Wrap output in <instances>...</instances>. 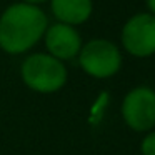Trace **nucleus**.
<instances>
[{
  "label": "nucleus",
  "instance_id": "nucleus-1",
  "mask_svg": "<svg viewBox=\"0 0 155 155\" xmlns=\"http://www.w3.org/2000/svg\"><path fill=\"white\" fill-rule=\"evenodd\" d=\"M48 17L38 5L25 2L10 4L0 14V50L8 55H24L44 38Z\"/></svg>",
  "mask_w": 155,
  "mask_h": 155
},
{
  "label": "nucleus",
  "instance_id": "nucleus-2",
  "mask_svg": "<svg viewBox=\"0 0 155 155\" xmlns=\"http://www.w3.org/2000/svg\"><path fill=\"white\" fill-rule=\"evenodd\" d=\"M20 77L27 88L42 95L57 94L68 80V70L64 62L47 52H35L20 64Z\"/></svg>",
  "mask_w": 155,
  "mask_h": 155
},
{
  "label": "nucleus",
  "instance_id": "nucleus-3",
  "mask_svg": "<svg viewBox=\"0 0 155 155\" xmlns=\"http://www.w3.org/2000/svg\"><path fill=\"white\" fill-rule=\"evenodd\" d=\"M78 65L92 78L105 80L122 68V52L107 38H92L85 42L78 54Z\"/></svg>",
  "mask_w": 155,
  "mask_h": 155
},
{
  "label": "nucleus",
  "instance_id": "nucleus-4",
  "mask_svg": "<svg viewBox=\"0 0 155 155\" xmlns=\"http://www.w3.org/2000/svg\"><path fill=\"white\" fill-rule=\"evenodd\" d=\"M122 118L134 132H150L155 128V90L138 85L125 94L122 100Z\"/></svg>",
  "mask_w": 155,
  "mask_h": 155
},
{
  "label": "nucleus",
  "instance_id": "nucleus-5",
  "mask_svg": "<svg viewBox=\"0 0 155 155\" xmlns=\"http://www.w3.org/2000/svg\"><path fill=\"white\" fill-rule=\"evenodd\" d=\"M122 48L137 58L155 54V17L148 12L132 15L122 27Z\"/></svg>",
  "mask_w": 155,
  "mask_h": 155
},
{
  "label": "nucleus",
  "instance_id": "nucleus-6",
  "mask_svg": "<svg viewBox=\"0 0 155 155\" xmlns=\"http://www.w3.org/2000/svg\"><path fill=\"white\" fill-rule=\"evenodd\" d=\"M42 40L45 44L47 54L58 58L64 64L67 60H72V58L78 57L80 48L84 45V40H82L77 27L60 24V22L48 24Z\"/></svg>",
  "mask_w": 155,
  "mask_h": 155
},
{
  "label": "nucleus",
  "instance_id": "nucleus-7",
  "mask_svg": "<svg viewBox=\"0 0 155 155\" xmlns=\"http://www.w3.org/2000/svg\"><path fill=\"white\" fill-rule=\"evenodd\" d=\"M48 4L55 22L67 24L72 27L85 24L94 12L92 0H48Z\"/></svg>",
  "mask_w": 155,
  "mask_h": 155
},
{
  "label": "nucleus",
  "instance_id": "nucleus-8",
  "mask_svg": "<svg viewBox=\"0 0 155 155\" xmlns=\"http://www.w3.org/2000/svg\"><path fill=\"white\" fill-rule=\"evenodd\" d=\"M140 153L142 155H155V130L147 132L140 142Z\"/></svg>",
  "mask_w": 155,
  "mask_h": 155
},
{
  "label": "nucleus",
  "instance_id": "nucleus-9",
  "mask_svg": "<svg viewBox=\"0 0 155 155\" xmlns=\"http://www.w3.org/2000/svg\"><path fill=\"white\" fill-rule=\"evenodd\" d=\"M145 4H147L148 14H152L155 17V0H145Z\"/></svg>",
  "mask_w": 155,
  "mask_h": 155
},
{
  "label": "nucleus",
  "instance_id": "nucleus-10",
  "mask_svg": "<svg viewBox=\"0 0 155 155\" xmlns=\"http://www.w3.org/2000/svg\"><path fill=\"white\" fill-rule=\"evenodd\" d=\"M18 2H25V4H30V5H38L40 7L42 4L48 2V0H18Z\"/></svg>",
  "mask_w": 155,
  "mask_h": 155
}]
</instances>
